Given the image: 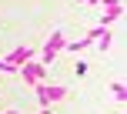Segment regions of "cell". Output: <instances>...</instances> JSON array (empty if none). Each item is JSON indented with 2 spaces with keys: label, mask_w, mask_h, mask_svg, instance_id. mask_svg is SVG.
Segmentation results:
<instances>
[{
  "label": "cell",
  "mask_w": 127,
  "mask_h": 114,
  "mask_svg": "<svg viewBox=\"0 0 127 114\" xmlns=\"http://www.w3.org/2000/svg\"><path fill=\"white\" fill-rule=\"evenodd\" d=\"M33 91H37L40 108H50V104H57V101L67 97V87L64 84H33Z\"/></svg>",
  "instance_id": "6da1fadb"
},
{
  "label": "cell",
  "mask_w": 127,
  "mask_h": 114,
  "mask_svg": "<svg viewBox=\"0 0 127 114\" xmlns=\"http://www.w3.org/2000/svg\"><path fill=\"white\" fill-rule=\"evenodd\" d=\"M17 74L24 77V84H27V87H33V84H44L47 67H44L40 60H27V64H20V67H17Z\"/></svg>",
  "instance_id": "7a4b0ae2"
},
{
  "label": "cell",
  "mask_w": 127,
  "mask_h": 114,
  "mask_svg": "<svg viewBox=\"0 0 127 114\" xmlns=\"http://www.w3.org/2000/svg\"><path fill=\"white\" fill-rule=\"evenodd\" d=\"M64 44H67V40H64V34L60 30H54L50 37H47V44H44V51H40V64H54V57H57L60 51H64Z\"/></svg>",
  "instance_id": "3957f363"
},
{
  "label": "cell",
  "mask_w": 127,
  "mask_h": 114,
  "mask_svg": "<svg viewBox=\"0 0 127 114\" xmlns=\"http://www.w3.org/2000/svg\"><path fill=\"white\" fill-rule=\"evenodd\" d=\"M104 7H107V10L100 13V24H97V27L110 30V24H114V20L121 17V13H124V0H104Z\"/></svg>",
  "instance_id": "277c9868"
},
{
  "label": "cell",
  "mask_w": 127,
  "mask_h": 114,
  "mask_svg": "<svg viewBox=\"0 0 127 114\" xmlns=\"http://www.w3.org/2000/svg\"><path fill=\"white\" fill-rule=\"evenodd\" d=\"M10 67H20V64H27V60H33V47H13L10 54L3 57Z\"/></svg>",
  "instance_id": "5b68a950"
},
{
  "label": "cell",
  "mask_w": 127,
  "mask_h": 114,
  "mask_svg": "<svg viewBox=\"0 0 127 114\" xmlns=\"http://www.w3.org/2000/svg\"><path fill=\"white\" fill-rule=\"evenodd\" d=\"M90 44H94L90 37H80V40H70V44H64V51H70V54H80V51H87Z\"/></svg>",
  "instance_id": "8992f818"
},
{
  "label": "cell",
  "mask_w": 127,
  "mask_h": 114,
  "mask_svg": "<svg viewBox=\"0 0 127 114\" xmlns=\"http://www.w3.org/2000/svg\"><path fill=\"white\" fill-rule=\"evenodd\" d=\"M110 91H114V97H117V101H124V97H127V87H124V81H114V84H110Z\"/></svg>",
  "instance_id": "52a82bcc"
},
{
  "label": "cell",
  "mask_w": 127,
  "mask_h": 114,
  "mask_svg": "<svg viewBox=\"0 0 127 114\" xmlns=\"http://www.w3.org/2000/svg\"><path fill=\"white\" fill-rule=\"evenodd\" d=\"M94 44H97V47H100V51H110V30H107V34H104V37H100V40H94Z\"/></svg>",
  "instance_id": "ba28073f"
},
{
  "label": "cell",
  "mask_w": 127,
  "mask_h": 114,
  "mask_svg": "<svg viewBox=\"0 0 127 114\" xmlns=\"http://www.w3.org/2000/svg\"><path fill=\"white\" fill-rule=\"evenodd\" d=\"M104 34H107V30H104V27H90V34H87V37H90V40H100Z\"/></svg>",
  "instance_id": "9c48e42d"
},
{
  "label": "cell",
  "mask_w": 127,
  "mask_h": 114,
  "mask_svg": "<svg viewBox=\"0 0 127 114\" xmlns=\"http://www.w3.org/2000/svg\"><path fill=\"white\" fill-rule=\"evenodd\" d=\"M74 74H77V77H84V74H87V64L77 60V64H74Z\"/></svg>",
  "instance_id": "30bf717a"
},
{
  "label": "cell",
  "mask_w": 127,
  "mask_h": 114,
  "mask_svg": "<svg viewBox=\"0 0 127 114\" xmlns=\"http://www.w3.org/2000/svg\"><path fill=\"white\" fill-rule=\"evenodd\" d=\"M0 74H17V67H10L7 60H0Z\"/></svg>",
  "instance_id": "8fae6325"
},
{
  "label": "cell",
  "mask_w": 127,
  "mask_h": 114,
  "mask_svg": "<svg viewBox=\"0 0 127 114\" xmlns=\"http://www.w3.org/2000/svg\"><path fill=\"white\" fill-rule=\"evenodd\" d=\"M77 3H90V7H100L104 0H77Z\"/></svg>",
  "instance_id": "7c38bea8"
},
{
  "label": "cell",
  "mask_w": 127,
  "mask_h": 114,
  "mask_svg": "<svg viewBox=\"0 0 127 114\" xmlns=\"http://www.w3.org/2000/svg\"><path fill=\"white\" fill-rule=\"evenodd\" d=\"M37 114H54V108H40V111H37Z\"/></svg>",
  "instance_id": "4fadbf2b"
},
{
  "label": "cell",
  "mask_w": 127,
  "mask_h": 114,
  "mask_svg": "<svg viewBox=\"0 0 127 114\" xmlns=\"http://www.w3.org/2000/svg\"><path fill=\"white\" fill-rule=\"evenodd\" d=\"M3 114H20V111H3Z\"/></svg>",
  "instance_id": "5bb4252c"
}]
</instances>
